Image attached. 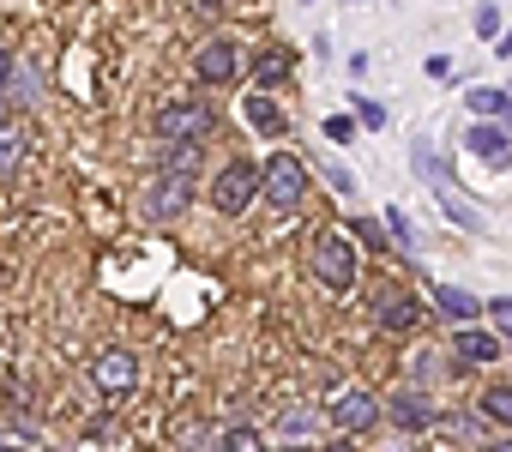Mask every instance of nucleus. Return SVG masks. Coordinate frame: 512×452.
Returning a JSON list of instances; mask_svg holds the SVG:
<instances>
[{"instance_id": "nucleus-1", "label": "nucleus", "mask_w": 512, "mask_h": 452, "mask_svg": "<svg viewBox=\"0 0 512 452\" xmlns=\"http://www.w3.org/2000/svg\"><path fill=\"white\" fill-rule=\"evenodd\" d=\"M308 260H314V278H320V284H326L332 296L356 290V278H362L356 242H350L344 230H320V236H314V248H308Z\"/></svg>"}, {"instance_id": "nucleus-2", "label": "nucleus", "mask_w": 512, "mask_h": 452, "mask_svg": "<svg viewBox=\"0 0 512 452\" xmlns=\"http://www.w3.org/2000/svg\"><path fill=\"white\" fill-rule=\"evenodd\" d=\"M260 199H266L272 211H296V205L308 199V163H302L296 151L260 157Z\"/></svg>"}, {"instance_id": "nucleus-3", "label": "nucleus", "mask_w": 512, "mask_h": 452, "mask_svg": "<svg viewBox=\"0 0 512 452\" xmlns=\"http://www.w3.org/2000/svg\"><path fill=\"white\" fill-rule=\"evenodd\" d=\"M253 199H260V163H247V157H229L217 175H211V205L223 217H241Z\"/></svg>"}, {"instance_id": "nucleus-4", "label": "nucleus", "mask_w": 512, "mask_h": 452, "mask_svg": "<svg viewBox=\"0 0 512 452\" xmlns=\"http://www.w3.org/2000/svg\"><path fill=\"white\" fill-rule=\"evenodd\" d=\"M410 163H416V175H428V181H434V193H440V205H446V217H452V223H464V230H482V211H476V199H464V193L452 187V175L440 169V157H434L422 139H416Z\"/></svg>"}, {"instance_id": "nucleus-5", "label": "nucleus", "mask_w": 512, "mask_h": 452, "mask_svg": "<svg viewBox=\"0 0 512 452\" xmlns=\"http://www.w3.org/2000/svg\"><path fill=\"white\" fill-rule=\"evenodd\" d=\"M211 127H217V115H211L205 103H169V109L157 115V139H163V145H205Z\"/></svg>"}, {"instance_id": "nucleus-6", "label": "nucleus", "mask_w": 512, "mask_h": 452, "mask_svg": "<svg viewBox=\"0 0 512 452\" xmlns=\"http://www.w3.org/2000/svg\"><path fill=\"white\" fill-rule=\"evenodd\" d=\"M187 205H193V175H169V169H157V181H151L145 199H139V211H145L151 223H175Z\"/></svg>"}, {"instance_id": "nucleus-7", "label": "nucleus", "mask_w": 512, "mask_h": 452, "mask_svg": "<svg viewBox=\"0 0 512 452\" xmlns=\"http://www.w3.org/2000/svg\"><path fill=\"white\" fill-rule=\"evenodd\" d=\"M91 386H97L103 398H127V392L139 386V356H133V350H121V344H115V350H103V356L91 362Z\"/></svg>"}, {"instance_id": "nucleus-8", "label": "nucleus", "mask_w": 512, "mask_h": 452, "mask_svg": "<svg viewBox=\"0 0 512 452\" xmlns=\"http://www.w3.org/2000/svg\"><path fill=\"white\" fill-rule=\"evenodd\" d=\"M374 422H386V398H374V392H362V386L338 392V404H332V428H338V434H368Z\"/></svg>"}, {"instance_id": "nucleus-9", "label": "nucleus", "mask_w": 512, "mask_h": 452, "mask_svg": "<svg viewBox=\"0 0 512 452\" xmlns=\"http://www.w3.org/2000/svg\"><path fill=\"white\" fill-rule=\"evenodd\" d=\"M386 422H398L404 434H422V428L440 422V404L428 398V386H404V392L386 398Z\"/></svg>"}, {"instance_id": "nucleus-10", "label": "nucleus", "mask_w": 512, "mask_h": 452, "mask_svg": "<svg viewBox=\"0 0 512 452\" xmlns=\"http://www.w3.org/2000/svg\"><path fill=\"white\" fill-rule=\"evenodd\" d=\"M241 73V43L235 37H211L199 55H193V79L199 85H229Z\"/></svg>"}, {"instance_id": "nucleus-11", "label": "nucleus", "mask_w": 512, "mask_h": 452, "mask_svg": "<svg viewBox=\"0 0 512 452\" xmlns=\"http://www.w3.org/2000/svg\"><path fill=\"white\" fill-rule=\"evenodd\" d=\"M464 151L482 157V163H494V169H506V163H512V127H500V121H470V127H464Z\"/></svg>"}, {"instance_id": "nucleus-12", "label": "nucleus", "mask_w": 512, "mask_h": 452, "mask_svg": "<svg viewBox=\"0 0 512 452\" xmlns=\"http://www.w3.org/2000/svg\"><path fill=\"white\" fill-rule=\"evenodd\" d=\"M428 302H434V314H446L452 326H476L482 314H488V302H476L470 290H458V284H434L428 290Z\"/></svg>"}, {"instance_id": "nucleus-13", "label": "nucleus", "mask_w": 512, "mask_h": 452, "mask_svg": "<svg viewBox=\"0 0 512 452\" xmlns=\"http://www.w3.org/2000/svg\"><path fill=\"white\" fill-rule=\"evenodd\" d=\"M452 356H458L464 368H488V362H500V332H488V326H458Z\"/></svg>"}, {"instance_id": "nucleus-14", "label": "nucleus", "mask_w": 512, "mask_h": 452, "mask_svg": "<svg viewBox=\"0 0 512 452\" xmlns=\"http://www.w3.org/2000/svg\"><path fill=\"white\" fill-rule=\"evenodd\" d=\"M422 314H428L422 296H410V290H386L374 320H380V332H410V326H422Z\"/></svg>"}, {"instance_id": "nucleus-15", "label": "nucleus", "mask_w": 512, "mask_h": 452, "mask_svg": "<svg viewBox=\"0 0 512 452\" xmlns=\"http://www.w3.org/2000/svg\"><path fill=\"white\" fill-rule=\"evenodd\" d=\"M241 115H247V127H253V133H266V139H278V133L290 127V115H284V109L272 103V91H253Z\"/></svg>"}, {"instance_id": "nucleus-16", "label": "nucleus", "mask_w": 512, "mask_h": 452, "mask_svg": "<svg viewBox=\"0 0 512 452\" xmlns=\"http://www.w3.org/2000/svg\"><path fill=\"white\" fill-rule=\"evenodd\" d=\"M19 163H25V127L7 121V127H0V175H13Z\"/></svg>"}, {"instance_id": "nucleus-17", "label": "nucleus", "mask_w": 512, "mask_h": 452, "mask_svg": "<svg viewBox=\"0 0 512 452\" xmlns=\"http://www.w3.org/2000/svg\"><path fill=\"white\" fill-rule=\"evenodd\" d=\"M205 163V145H163V169L169 175H199Z\"/></svg>"}, {"instance_id": "nucleus-18", "label": "nucleus", "mask_w": 512, "mask_h": 452, "mask_svg": "<svg viewBox=\"0 0 512 452\" xmlns=\"http://www.w3.org/2000/svg\"><path fill=\"white\" fill-rule=\"evenodd\" d=\"M217 452H266V440H260V428L235 422V428H223V434H217Z\"/></svg>"}, {"instance_id": "nucleus-19", "label": "nucleus", "mask_w": 512, "mask_h": 452, "mask_svg": "<svg viewBox=\"0 0 512 452\" xmlns=\"http://www.w3.org/2000/svg\"><path fill=\"white\" fill-rule=\"evenodd\" d=\"M482 416H488L494 428H512V386H488V392H482Z\"/></svg>"}, {"instance_id": "nucleus-20", "label": "nucleus", "mask_w": 512, "mask_h": 452, "mask_svg": "<svg viewBox=\"0 0 512 452\" xmlns=\"http://www.w3.org/2000/svg\"><path fill=\"white\" fill-rule=\"evenodd\" d=\"M386 230H392V248H398V254H416V230H410L404 205H386Z\"/></svg>"}, {"instance_id": "nucleus-21", "label": "nucleus", "mask_w": 512, "mask_h": 452, "mask_svg": "<svg viewBox=\"0 0 512 452\" xmlns=\"http://www.w3.org/2000/svg\"><path fill=\"white\" fill-rule=\"evenodd\" d=\"M205 446H217V434L205 422H181L175 428V452H205Z\"/></svg>"}, {"instance_id": "nucleus-22", "label": "nucleus", "mask_w": 512, "mask_h": 452, "mask_svg": "<svg viewBox=\"0 0 512 452\" xmlns=\"http://www.w3.org/2000/svg\"><path fill=\"white\" fill-rule=\"evenodd\" d=\"M356 236H362V242H368L374 254H386V242H392V230H386V217H380V223H374V217H356Z\"/></svg>"}, {"instance_id": "nucleus-23", "label": "nucleus", "mask_w": 512, "mask_h": 452, "mask_svg": "<svg viewBox=\"0 0 512 452\" xmlns=\"http://www.w3.org/2000/svg\"><path fill=\"white\" fill-rule=\"evenodd\" d=\"M356 127L380 133V127H386V103H374V97H356Z\"/></svg>"}, {"instance_id": "nucleus-24", "label": "nucleus", "mask_w": 512, "mask_h": 452, "mask_svg": "<svg viewBox=\"0 0 512 452\" xmlns=\"http://www.w3.org/2000/svg\"><path fill=\"white\" fill-rule=\"evenodd\" d=\"M476 37H494L500 43V7H494V0H482V7H476Z\"/></svg>"}, {"instance_id": "nucleus-25", "label": "nucleus", "mask_w": 512, "mask_h": 452, "mask_svg": "<svg viewBox=\"0 0 512 452\" xmlns=\"http://www.w3.org/2000/svg\"><path fill=\"white\" fill-rule=\"evenodd\" d=\"M284 73H290V61H284V55H266V61H260V91L284 85Z\"/></svg>"}, {"instance_id": "nucleus-26", "label": "nucleus", "mask_w": 512, "mask_h": 452, "mask_svg": "<svg viewBox=\"0 0 512 452\" xmlns=\"http://www.w3.org/2000/svg\"><path fill=\"white\" fill-rule=\"evenodd\" d=\"M488 320H494L500 332H512V296H494V302H488Z\"/></svg>"}, {"instance_id": "nucleus-27", "label": "nucleus", "mask_w": 512, "mask_h": 452, "mask_svg": "<svg viewBox=\"0 0 512 452\" xmlns=\"http://www.w3.org/2000/svg\"><path fill=\"white\" fill-rule=\"evenodd\" d=\"M13 97H19V103H31V97H37V73H25V67H19V73H13Z\"/></svg>"}, {"instance_id": "nucleus-28", "label": "nucleus", "mask_w": 512, "mask_h": 452, "mask_svg": "<svg viewBox=\"0 0 512 452\" xmlns=\"http://www.w3.org/2000/svg\"><path fill=\"white\" fill-rule=\"evenodd\" d=\"M428 79L446 85V79H452V55H428Z\"/></svg>"}, {"instance_id": "nucleus-29", "label": "nucleus", "mask_w": 512, "mask_h": 452, "mask_svg": "<svg viewBox=\"0 0 512 452\" xmlns=\"http://www.w3.org/2000/svg\"><path fill=\"white\" fill-rule=\"evenodd\" d=\"M326 181H332L338 193H356V175H350V169H338V163H326Z\"/></svg>"}, {"instance_id": "nucleus-30", "label": "nucleus", "mask_w": 512, "mask_h": 452, "mask_svg": "<svg viewBox=\"0 0 512 452\" xmlns=\"http://www.w3.org/2000/svg\"><path fill=\"white\" fill-rule=\"evenodd\" d=\"M350 133H356V121H344V115H332V121H326V139H338V145H344Z\"/></svg>"}, {"instance_id": "nucleus-31", "label": "nucleus", "mask_w": 512, "mask_h": 452, "mask_svg": "<svg viewBox=\"0 0 512 452\" xmlns=\"http://www.w3.org/2000/svg\"><path fill=\"white\" fill-rule=\"evenodd\" d=\"M13 73H19V61H13L7 49H0V91H7V85H13Z\"/></svg>"}, {"instance_id": "nucleus-32", "label": "nucleus", "mask_w": 512, "mask_h": 452, "mask_svg": "<svg viewBox=\"0 0 512 452\" xmlns=\"http://www.w3.org/2000/svg\"><path fill=\"white\" fill-rule=\"evenodd\" d=\"M494 49H500V55H512V31H500V43H494Z\"/></svg>"}, {"instance_id": "nucleus-33", "label": "nucleus", "mask_w": 512, "mask_h": 452, "mask_svg": "<svg viewBox=\"0 0 512 452\" xmlns=\"http://www.w3.org/2000/svg\"><path fill=\"white\" fill-rule=\"evenodd\" d=\"M326 452H350V440H332V446H326Z\"/></svg>"}, {"instance_id": "nucleus-34", "label": "nucleus", "mask_w": 512, "mask_h": 452, "mask_svg": "<svg viewBox=\"0 0 512 452\" xmlns=\"http://www.w3.org/2000/svg\"><path fill=\"white\" fill-rule=\"evenodd\" d=\"M488 452H512V440H500V446H488Z\"/></svg>"}, {"instance_id": "nucleus-35", "label": "nucleus", "mask_w": 512, "mask_h": 452, "mask_svg": "<svg viewBox=\"0 0 512 452\" xmlns=\"http://www.w3.org/2000/svg\"><path fill=\"white\" fill-rule=\"evenodd\" d=\"M290 452H308V446H290Z\"/></svg>"}, {"instance_id": "nucleus-36", "label": "nucleus", "mask_w": 512, "mask_h": 452, "mask_svg": "<svg viewBox=\"0 0 512 452\" xmlns=\"http://www.w3.org/2000/svg\"><path fill=\"white\" fill-rule=\"evenodd\" d=\"M392 452H410V446H392Z\"/></svg>"}]
</instances>
